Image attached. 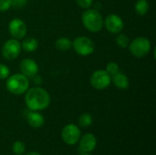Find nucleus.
I'll return each instance as SVG.
<instances>
[{
  "label": "nucleus",
  "instance_id": "f257e3e1",
  "mask_svg": "<svg viewBox=\"0 0 156 155\" xmlns=\"http://www.w3.org/2000/svg\"><path fill=\"white\" fill-rule=\"evenodd\" d=\"M25 93V102L30 111H43L50 104V96L48 92L40 87L28 88Z\"/></svg>",
  "mask_w": 156,
  "mask_h": 155
},
{
  "label": "nucleus",
  "instance_id": "6e6552de",
  "mask_svg": "<svg viewBox=\"0 0 156 155\" xmlns=\"http://www.w3.org/2000/svg\"><path fill=\"white\" fill-rule=\"evenodd\" d=\"M81 136L80 130L79 127L73 123L67 124L61 132V138L64 143L68 145H74L76 144Z\"/></svg>",
  "mask_w": 156,
  "mask_h": 155
},
{
  "label": "nucleus",
  "instance_id": "bb28decb",
  "mask_svg": "<svg viewBox=\"0 0 156 155\" xmlns=\"http://www.w3.org/2000/svg\"><path fill=\"white\" fill-rule=\"evenodd\" d=\"M25 155H41L39 153H37V152H30V153H27Z\"/></svg>",
  "mask_w": 156,
  "mask_h": 155
},
{
  "label": "nucleus",
  "instance_id": "f8f14e48",
  "mask_svg": "<svg viewBox=\"0 0 156 155\" xmlns=\"http://www.w3.org/2000/svg\"><path fill=\"white\" fill-rule=\"evenodd\" d=\"M80 140V150L83 153H90L97 146V139L92 133H86Z\"/></svg>",
  "mask_w": 156,
  "mask_h": 155
},
{
  "label": "nucleus",
  "instance_id": "4be33fe9",
  "mask_svg": "<svg viewBox=\"0 0 156 155\" xmlns=\"http://www.w3.org/2000/svg\"><path fill=\"white\" fill-rule=\"evenodd\" d=\"M9 76H10L9 68L5 64L0 63V79H6Z\"/></svg>",
  "mask_w": 156,
  "mask_h": 155
},
{
  "label": "nucleus",
  "instance_id": "b1692460",
  "mask_svg": "<svg viewBox=\"0 0 156 155\" xmlns=\"http://www.w3.org/2000/svg\"><path fill=\"white\" fill-rule=\"evenodd\" d=\"M11 7V0H0V12H5Z\"/></svg>",
  "mask_w": 156,
  "mask_h": 155
},
{
  "label": "nucleus",
  "instance_id": "412c9836",
  "mask_svg": "<svg viewBox=\"0 0 156 155\" xmlns=\"http://www.w3.org/2000/svg\"><path fill=\"white\" fill-rule=\"evenodd\" d=\"M107 73L111 76H113L114 74H116L117 72H119V65L116 62H109L106 66V69Z\"/></svg>",
  "mask_w": 156,
  "mask_h": 155
},
{
  "label": "nucleus",
  "instance_id": "a878e982",
  "mask_svg": "<svg viewBox=\"0 0 156 155\" xmlns=\"http://www.w3.org/2000/svg\"><path fill=\"white\" fill-rule=\"evenodd\" d=\"M33 78V80H34V82L36 83V84H40L41 82H42V79L37 74V75H35L34 77H32Z\"/></svg>",
  "mask_w": 156,
  "mask_h": 155
},
{
  "label": "nucleus",
  "instance_id": "cd10ccee",
  "mask_svg": "<svg viewBox=\"0 0 156 155\" xmlns=\"http://www.w3.org/2000/svg\"><path fill=\"white\" fill-rule=\"evenodd\" d=\"M81 155H91V154H90V153H83V154H81Z\"/></svg>",
  "mask_w": 156,
  "mask_h": 155
},
{
  "label": "nucleus",
  "instance_id": "6ab92c4d",
  "mask_svg": "<svg viewBox=\"0 0 156 155\" xmlns=\"http://www.w3.org/2000/svg\"><path fill=\"white\" fill-rule=\"evenodd\" d=\"M116 43H117V45H118L120 48H126L129 47L130 40H129V37H128L127 35L119 33V35H118L117 37H116Z\"/></svg>",
  "mask_w": 156,
  "mask_h": 155
},
{
  "label": "nucleus",
  "instance_id": "ddd939ff",
  "mask_svg": "<svg viewBox=\"0 0 156 155\" xmlns=\"http://www.w3.org/2000/svg\"><path fill=\"white\" fill-rule=\"evenodd\" d=\"M112 82L116 88L119 90H127L130 86V81L128 77L122 72H117L113 76H112Z\"/></svg>",
  "mask_w": 156,
  "mask_h": 155
},
{
  "label": "nucleus",
  "instance_id": "1a4fd4ad",
  "mask_svg": "<svg viewBox=\"0 0 156 155\" xmlns=\"http://www.w3.org/2000/svg\"><path fill=\"white\" fill-rule=\"evenodd\" d=\"M8 31L14 38L22 39L27 35V25L22 19L14 18L8 24Z\"/></svg>",
  "mask_w": 156,
  "mask_h": 155
},
{
  "label": "nucleus",
  "instance_id": "c85d7f7f",
  "mask_svg": "<svg viewBox=\"0 0 156 155\" xmlns=\"http://www.w3.org/2000/svg\"><path fill=\"white\" fill-rule=\"evenodd\" d=\"M2 155H3V154H2Z\"/></svg>",
  "mask_w": 156,
  "mask_h": 155
},
{
  "label": "nucleus",
  "instance_id": "a211bd4d",
  "mask_svg": "<svg viewBox=\"0 0 156 155\" xmlns=\"http://www.w3.org/2000/svg\"><path fill=\"white\" fill-rule=\"evenodd\" d=\"M93 122V118L90 113H83L79 118V124L80 127L87 128L90 126Z\"/></svg>",
  "mask_w": 156,
  "mask_h": 155
},
{
  "label": "nucleus",
  "instance_id": "20e7f679",
  "mask_svg": "<svg viewBox=\"0 0 156 155\" xmlns=\"http://www.w3.org/2000/svg\"><path fill=\"white\" fill-rule=\"evenodd\" d=\"M151 41L145 37H138L129 44V49L133 56L136 58L145 57L151 50Z\"/></svg>",
  "mask_w": 156,
  "mask_h": 155
},
{
  "label": "nucleus",
  "instance_id": "f3484780",
  "mask_svg": "<svg viewBox=\"0 0 156 155\" xmlns=\"http://www.w3.org/2000/svg\"><path fill=\"white\" fill-rule=\"evenodd\" d=\"M150 5L147 0H138L135 4V12L139 16H145L149 11Z\"/></svg>",
  "mask_w": 156,
  "mask_h": 155
},
{
  "label": "nucleus",
  "instance_id": "393cba45",
  "mask_svg": "<svg viewBox=\"0 0 156 155\" xmlns=\"http://www.w3.org/2000/svg\"><path fill=\"white\" fill-rule=\"evenodd\" d=\"M27 0H11V6L15 8H22L26 5Z\"/></svg>",
  "mask_w": 156,
  "mask_h": 155
},
{
  "label": "nucleus",
  "instance_id": "4468645a",
  "mask_svg": "<svg viewBox=\"0 0 156 155\" xmlns=\"http://www.w3.org/2000/svg\"><path fill=\"white\" fill-rule=\"evenodd\" d=\"M27 120L28 124L32 128H40L41 126H43L45 122L44 116L40 114L38 111H31L27 114Z\"/></svg>",
  "mask_w": 156,
  "mask_h": 155
},
{
  "label": "nucleus",
  "instance_id": "f03ea898",
  "mask_svg": "<svg viewBox=\"0 0 156 155\" xmlns=\"http://www.w3.org/2000/svg\"><path fill=\"white\" fill-rule=\"evenodd\" d=\"M81 21L84 27L92 33L101 31L104 26L103 16L97 9H86V11L82 14Z\"/></svg>",
  "mask_w": 156,
  "mask_h": 155
},
{
  "label": "nucleus",
  "instance_id": "5701e85b",
  "mask_svg": "<svg viewBox=\"0 0 156 155\" xmlns=\"http://www.w3.org/2000/svg\"><path fill=\"white\" fill-rule=\"evenodd\" d=\"M78 5L83 9H89L93 4V0H76Z\"/></svg>",
  "mask_w": 156,
  "mask_h": 155
},
{
  "label": "nucleus",
  "instance_id": "423d86ee",
  "mask_svg": "<svg viewBox=\"0 0 156 155\" xmlns=\"http://www.w3.org/2000/svg\"><path fill=\"white\" fill-rule=\"evenodd\" d=\"M90 85L98 90H103L107 89L112 83V76L104 69H99L94 71L90 79Z\"/></svg>",
  "mask_w": 156,
  "mask_h": 155
},
{
  "label": "nucleus",
  "instance_id": "7ed1b4c3",
  "mask_svg": "<svg viewBox=\"0 0 156 155\" xmlns=\"http://www.w3.org/2000/svg\"><path fill=\"white\" fill-rule=\"evenodd\" d=\"M5 88L11 94L22 95L29 88L28 78H27L23 74H13L6 79Z\"/></svg>",
  "mask_w": 156,
  "mask_h": 155
},
{
  "label": "nucleus",
  "instance_id": "0eeeda50",
  "mask_svg": "<svg viewBox=\"0 0 156 155\" xmlns=\"http://www.w3.org/2000/svg\"><path fill=\"white\" fill-rule=\"evenodd\" d=\"M21 49V43L16 38H11L3 45L2 55L7 60H14L19 56Z\"/></svg>",
  "mask_w": 156,
  "mask_h": 155
},
{
  "label": "nucleus",
  "instance_id": "9d476101",
  "mask_svg": "<svg viewBox=\"0 0 156 155\" xmlns=\"http://www.w3.org/2000/svg\"><path fill=\"white\" fill-rule=\"evenodd\" d=\"M106 29L112 34H119L122 31L124 24L122 17L116 14H110L104 20Z\"/></svg>",
  "mask_w": 156,
  "mask_h": 155
},
{
  "label": "nucleus",
  "instance_id": "aec40b11",
  "mask_svg": "<svg viewBox=\"0 0 156 155\" xmlns=\"http://www.w3.org/2000/svg\"><path fill=\"white\" fill-rule=\"evenodd\" d=\"M13 153L16 155H22L25 153L26 152V146L25 143L21 141H16L13 143L12 146Z\"/></svg>",
  "mask_w": 156,
  "mask_h": 155
},
{
  "label": "nucleus",
  "instance_id": "39448f33",
  "mask_svg": "<svg viewBox=\"0 0 156 155\" xmlns=\"http://www.w3.org/2000/svg\"><path fill=\"white\" fill-rule=\"evenodd\" d=\"M72 48L80 56H89L94 52V42L87 37H78L72 41Z\"/></svg>",
  "mask_w": 156,
  "mask_h": 155
},
{
  "label": "nucleus",
  "instance_id": "dca6fc26",
  "mask_svg": "<svg viewBox=\"0 0 156 155\" xmlns=\"http://www.w3.org/2000/svg\"><path fill=\"white\" fill-rule=\"evenodd\" d=\"M55 47L60 51H67L72 48V41L68 37H59L55 43Z\"/></svg>",
  "mask_w": 156,
  "mask_h": 155
},
{
  "label": "nucleus",
  "instance_id": "2eb2a0df",
  "mask_svg": "<svg viewBox=\"0 0 156 155\" xmlns=\"http://www.w3.org/2000/svg\"><path fill=\"white\" fill-rule=\"evenodd\" d=\"M38 48V41L35 37H27L21 43V48L26 52H34Z\"/></svg>",
  "mask_w": 156,
  "mask_h": 155
},
{
  "label": "nucleus",
  "instance_id": "9b49d317",
  "mask_svg": "<svg viewBox=\"0 0 156 155\" xmlns=\"http://www.w3.org/2000/svg\"><path fill=\"white\" fill-rule=\"evenodd\" d=\"M20 71L21 74L27 78H32L38 72V66L35 60L32 58H25L20 62Z\"/></svg>",
  "mask_w": 156,
  "mask_h": 155
}]
</instances>
